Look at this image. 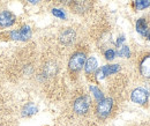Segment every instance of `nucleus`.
<instances>
[{
  "label": "nucleus",
  "instance_id": "obj_1",
  "mask_svg": "<svg viewBox=\"0 0 150 126\" xmlns=\"http://www.w3.org/2000/svg\"><path fill=\"white\" fill-rule=\"evenodd\" d=\"M13 122L11 105L5 96L0 93V126H14Z\"/></svg>",
  "mask_w": 150,
  "mask_h": 126
},
{
  "label": "nucleus",
  "instance_id": "obj_2",
  "mask_svg": "<svg viewBox=\"0 0 150 126\" xmlns=\"http://www.w3.org/2000/svg\"><path fill=\"white\" fill-rule=\"evenodd\" d=\"M113 108V100L112 98H103L102 101L98 102L97 108H96V112L97 116L99 118H106L109 117V115L111 113Z\"/></svg>",
  "mask_w": 150,
  "mask_h": 126
},
{
  "label": "nucleus",
  "instance_id": "obj_3",
  "mask_svg": "<svg viewBox=\"0 0 150 126\" xmlns=\"http://www.w3.org/2000/svg\"><path fill=\"white\" fill-rule=\"evenodd\" d=\"M86 64V54L83 52H75L68 63V67L72 72H79Z\"/></svg>",
  "mask_w": 150,
  "mask_h": 126
},
{
  "label": "nucleus",
  "instance_id": "obj_4",
  "mask_svg": "<svg viewBox=\"0 0 150 126\" xmlns=\"http://www.w3.org/2000/svg\"><path fill=\"white\" fill-rule=\"evenodd\" d=\"M90 107V100L88 96H80L79 98H76L73 104L74 112L77 115H86L89 111Z\"/></svg>",
  "mask_w": 150,
  "mask_h": 126
},
{
  "label": "nucleus",
  "instance_id": "obj_5",
  "mask_svg": "<svg viewBox=\"0 0 150 126\" xmlns=\"http://www.w3.org/2000/svg\"><path fill=\"white\" fill-rule=\"evenodd\" d=\"M149 97V93L143 88H137L132 93V101L137 104H146Z\"/></svg>",
  "mask_w": 150,
  "mask_h": 126
},
{
  "label": "nucleus",
  "instance_id": "obj_6",
  "mask_svg": "<svg viewBox=\"0 0 150 126\" xmlns=\"http://www.w3.org/2000/svg\"><path fill=\"white\" fill-rule=\"evenodd\" d=\"M119 71H120L119 65H106V66H103L98 72L96 73V78H97V80H103L108 75H112V74L119 72Z\"/></svg>",
  "mask_w": 150,
  "mask_h": 126
},
{
  "label": "nucleus",
  "instance_id": "obj_7",
  "mask_svg": "<svg viewBox=\"0 0 150 126\" xmlns=\"http://www.w3.org/2000/svg\"><path fill=\"white\" fill-rule=\"evenodd\" d=\"M72 7L76 13H86L91 8V0H73Z\"/></svg>",
  "mask_w": 150,
  "mask_h": 126
},
{
  "label": "nucleus",
  "instance_id": "obj_8",
  "mask_svg": "<svg viewBox=\"0 0 150 126\" xmlns=\"http://www.w3.org/2000/svg\"><path fill=\"white\" fill-rule=\"evenodd\" d=\"M15 15L11 13L9 11H4L0 13V27L1 28H8L15 23Z\"/></svg>",
  "mask_w": 150,
  "mask_h": 126
},
{
  "label": "nucleus",
  "instance_id": "obj_9",
  "mask_svg": "<svg viewBox=\"0 0 150 126\" xmlns=\"http://www.w3.org/2000/svg\"><path fill=\"white\" fill-rule=\"evenodd\" d=\"M30 37H31V30H30V28L28 26H24L20 30L11 33V38L12 39H16V41H27Z\"/></svg>",
  "mask_w": 150,
  "mask_h": 126
},
{
  "label": "nucleus",
  "instance_id": "obj_10",
  "mask_svg": "<svg viewBox=\"0 0 150 126\" xmlns=\"http://www.w3.org/2000/svg\"><path fill=\"white\" fill-rule=\"evenodd\" d=\"M75 31L73 29H66L60 34V42L65 45H69L74 42Z\"/></svg>",
  "mask_w": 150,
  "mask_h": 126
},
{
  "label": "nucleus",
  "instance_id": "obj_11",
  "mask_svg": "<svg viewBox=\"0 0 150 126\" xmlns=\"http://www.w3.org/2000/svg\"><path fill=\"white\" fill-rule=\"evenodd\" d=\"M140 71L144 78H150V56L146 57L142 60V63L140 65Z\"/></svg>",
  "mask_w": 150,
  "mask_h": 126
},
{
  "label": "nucleus",
  "instance_id": "obj_12",
  "mask_svg": "<svg viewBox=\"0 0 150 126\" xmlns=\"http://www.w3.org/2000/svg\"><path fill=\"white\" fill-rule=\"evenodd\" d=\"M86 66H84V68H86V73L87 74H91V73H94L96 70H97V66H98V63H97V59L95 58V57H90L87 61H86V64H84Z\"/></svg>",
  "mask_w": 150,
  "mask_h": 126
},
{
  "label": "nucleus",
  "instance_id": "obj_13",
  "mask_svg": "<svg viewBox=\"0 0 150 126\" xmlns=\"http://www.w3.org/2000/svg\"><path fill=\"white\" fill-rule=\"evenodd\" d=\"M136 31L140 33L141 35H147L148 34V24L144 19H140L136 22Z\"/></svg>",
  "mask_w": 150,
  "mask_h": 126
},
{
  "label": "nucleus",
  "instance_id": "obj_14",
  "mask_svg": "<svg viewBox=\"0 0 150 126\" xmlns=\"http://www.w3.org/2000/svg\"><path fill=\"white\" fill-rule=\"evenodd\" d=\"M36 112H37V108H36V105H35V104H33V103H29V104H27V105H24V107H23V110H22V116L28 117V116H31V115H34V113H36Z\"/></svg>",
  "mask_w": 150,
  "mask_h": 126
},
{
  "label": "nucleus",
  "instance_id": "obj_15",
  "mask_svg": "<svg viewBox=\"0 0 150 126\" xmlns=\"http://www.w3.org/2000/svg\"><path fill=\"white\" fill-rule=\"evenodd\" d=\"M150 6V0H135V8L137 11H142Z\"/></svg>",
  "mask_w": 150,
  "mask_h": 126
},
{
  "label": "nucleus",
  "instance_id": "obj_16",
  "mask_svg": "<svg viewBox=\"0 0 150 126\" xmlns=\"http://www.w3.org/2000/svg\"><path fill=\"white\" fill-rule=\"evenodd\" d=\"M90 90H91V93L94 94V96L96 97V100L99 102V101H102L103 98H104V95H103V93L100 91L99 88H97L96 86H90Z\"/></svg>",
  "mask_w": 150,
  "mask_h": 126
},
{
  "label": "nucleus",
  "instance_id": "obj_17",
  "mask_svg": "<svg viewBox=\"0 0 150 126\" xmlns=\"http://www.w3.org/2000/svg\"><path fill=\"white\" fill-rule=\"evenodd\" d=\"M119 56L120 57H122V58H128L129 57V48L128 46H122L121 49H120V51H119Z\"/></svg>",
  "mask_w": 150,
  "mask_h": 126
},
{
  "label": "nucleus",
  "instance_id": "obj_18",
  "mask_svg": "<svg viewBox=\"0 0 150 126\" xmlns=\"http://www.w3.org/2000/svg\"><path fill=\"white\" fill-rule=\"evenodd\" d=\"M52 14L57 16V18L59 19H66V15H65V13H64V11H61V9H57V8H53L52 9Z\"/></svg>",
  "mask_w": 150,
  "mask_h": 126
},
{
  "label": "nucleus",
  "instance_id": "obj_19",
  "mask_svg": "<svg viewBox=\"0 0 150 126\" xmlns=\"http://www.w3.org/2000/svg\"><path fill=\"white\" fill-rule=\"evenodd\" d=\"M114 57H115V52H114V50L109 49V50H106V51H105V58H106L108 60H112Z\"/></svg>",
  "mask_w": 150,
  "mask_h": 126
},
{
  "label": "nucleus",
  "instance_id": "obj_20",
  "mask_svg": "<svg viewBox=\"0 0 150 126\" xmlns=\"http://www.w3.org/2000/svg\"><path fill=\"white\" fill-rule=\"evenodd\" d=\"M73 0H57L58 4H61V5H71Z\"/></svg>",
  "mask_w": 150,
  "mask_h": 126
},
{
  "label": "nucleus",
  "instance_id": "obj_21",
  "mask_svg": "<svg viewBox=\"0 0 150 126\" xmlns=\"http://www.w3.org/2000/svg\"><path fill=\"white\" fill-rule=\"evenodd\" d=\"M124 41H125V37L124 36H121L120 38H118V41H117V45H118V46H119V45H121V43H122Z\"/></svg>",
  "mask_w": 150,
  "mask_h": 126
},
{
  "label": "nucleus",
  "instance_id": "obj_22",
  "mask_svg": "<svg viewBox=\"0 0 150 126\" xmlns=\"http://www.w3.org/2000/svg\"><path fill=\"white\" fill-rule=\"evenodd\" d=\"M27 1H29L30 4H34V5H35V4H38L40 0H27Z\"/></svg>",
  "mask_w": 150,
  "mask_h": 126
},
{
  "label": "nucleus",
  "instance_id": "obj_23",
  "mask_svg": "<svg viewBox=\"0 0 150 126\" xmlns=\"http://www.w3.org/2000/svg\"><path fill=\"white\" fill-rule=\"evenodd\" d=\"M148 38H149V39H150V33H149V34H148Z\"/></svg>",
  "mask_w": 150,
  "mask_h": 126
}]
</instances>
